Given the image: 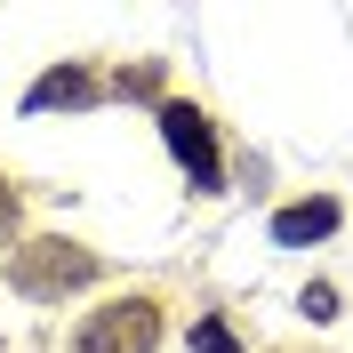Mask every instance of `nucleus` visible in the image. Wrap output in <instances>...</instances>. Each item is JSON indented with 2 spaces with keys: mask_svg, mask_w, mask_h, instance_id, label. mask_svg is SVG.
Instances as JSON below:
<instances>
[{
  "mask_svg": "<svg viewBox=\"0 0 353 353\" xmlns=\"http://www.w3.org/2000/svg\"><path fill=\"white\" fill-rule=\"evenodd\" d=\"M8 281L24 289V297H72V289H88L97 281V249H81V241H24L17 257H8Z\"/></svg>",
  "mask_w": 353,
  "mask_h": 353,
  "instance_id": "f257e3e1",
  "label": "nucleus"
},
{
  "mask_svg": "<svg viewBox=\"0 0 353 353\" xmlns=\"http://www.w3.org/2000/svg\"><path fill=\"white\" fill-rule=\"evenodd\" d=\"M153 345H161V305L153 297H112L72 337V353H153Z\"/></svg>",
  "mask_w": 353,
  "mask_h": 353,
  "instance_id": "f03ea898",
  "label": "nucleus"
},
{
  "mask_svg": "<svg viewBox=\"0 0 353 353\" xmlns=\"http://www.w3.org/2000/svg\"><path fill=\"white\" fill-rule=\"evenodd\" d=\"M161 137H169L176 169L193 176V193H225V161H217V129L201 105H161Z\"/></svg>",
  "mask_w": 353,
  "mask_h": 353,
  "instance_id": "7ed1b4c3",
  "label": "nucleus"
},
{
  "mask_svg": "<svg viewBox=\"0 0 353 353\" xmlns=\"http://www.w3.org/2000/svg\"><path fill=\"white\" fill-rule=\"evenodd\" d=\"M337 217H345V209H337L330 193H321V201H289V209H273V241H281V249L330 241V233H337Z\"/></svg>",
  "mask_w": 353,
  "mask_h": 353,
  "instance_id": "20e7f679",
  "label": "nucleus"
},
{
  "mask_svg": "<svg viewBox=\"0 0 353 353\" xmlns=\"http://www.w3.org/2000/svg\"><path fill=\"white\" fill-rule=\"evenodd\" d=\"M57 105H97V72L88 65H48L24 88V112H57Z\"/></svg>",
  "mask_w": 353,
  "mask_h": 353,
  "instance_id": "39448f33",
  "label": "nucleus"
},
{
  "mask_svg": "<svg viewBox=\"0 0 353 353\" xmlns=\"http://www.w3.org/2000/svg\"><path fill=\"white\" fill-rule=\"evenodd\" d=\"M112 88H121V97H153V88H161V65H129Z\"/></svg>",
  "mask_w": 353,
  "mask_h": 353,
  "instance_id": "423d86ee",
  "label": "nucleus"
},
{
  "mask_svg": "<svg viewBox=\"0 0 353 353\" xmlns=\"http://www.w3.org/2000/svg\"><path fill=\"white\" fill-rule=\"evenodd\" d=\"M193 353H241V345H233L225 321H201V330H193Z\"/></svg>",
  "mask_w": 353,
  "mask_h": 353,
  "instance_id": "0eeeda50",
  "label": "nucleus"
},
{
  "mask_svg": "<svg viewBox=\"0 0 353 353\" xmlns=\"http://www.w3.org/2000/svg\"><path fill=\"white\" fill-rule=\"evenodd\" d=\"M330 313H337V289L313 281V289H305V321H330Z\"/></svg>",
  "mask_w": 353,
  "mask_h": 353,
  "instance_id": "6e6552de",
  "label": "nucleus"
},
{
  "mask_svg": "<svg viewBox=\"0 0 353 353\" xmlns=\"http://www.w3.org/2000/svg\"><path fill=\"white\" fill-rule=\"evenodd\" d=\"M0 233H17V193L0 185Z\"/></svg>",
  "mask_w": 353,
  "mask_h": 353,
  "instance_id": "1a4fd4ad",
  "label": "nucleus"
}]
</instances>
